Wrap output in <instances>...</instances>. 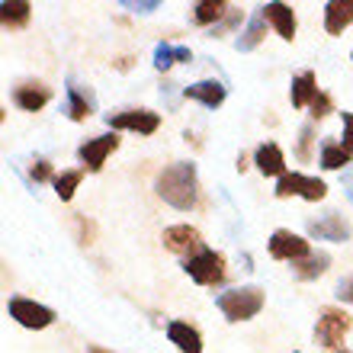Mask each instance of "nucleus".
<instances>
[{
	"label": "nucleus",
	"instance_id": "1",
	"mask_svg": "<svg viewBox=\"0 0 353 353\" xmlns=\"http://www.w3.org/2000/svg\"><path fill=\"white\" fill-rule=\"evenodd\" d=\"M154 193L176 212H190L199 203V168L193 161H174L154 176Z\"/></svg>",
	"mask_w": 353,
	"mask_h": 353
},
{
	"label": "nucleus",
	"instance_id": "2",
	"mask_svg": "<svg viewBox=\"0 0 353 353\" xmlns=\"http://www.w3.org/2000/svg\"><path fill=\"white\" fill-rule=\"evenodd\" d=\"M267 305V292L261 286H234V289H225L215 296V308L225 315V321H251L257 318Z\"/></svg>",
	"mask_w": 353,
	"mask_h": 353
},
{
	"label": "nucleus",
	"instance_id": "3",
	"mask_svg": "<svg viewBox=\"0 0 353 353\" xmlns=\"http://www.w3.org/2000/svg\"><path fill=\"white\" fill-rule=\"evenodd\" d=\"M350 327H353V318L347 315L344 308L325 305L318 312V321H315V344L325 347V350H337L344 344V337L350 334Z\"/></svg>",
	"mask_w": 353,
	"mask_h": 353
},
{
	"label": "nucleus",
	"instance_id": "4",
	"mask_svg": "<svg viewBox=\"0 0 353 353\" xmlns=\"http://www.w3.org/2000/svg\"><path fill=\"white\" fill-rule=\"evenodd\" d=\"M7 315L17 321L19 327L26 331H46V327L55 325V308L42 305L36 299H26V296H10L7 299Z\"/></svg>",
	"mask_w": 353,
	"mask_h": 353
},
{
	"label": "nucleus",
	"instance_id": "5",
	"mask_svg": "<svg viewBox=\"0 0 353 353\" xmlns=\"http://www.w3.org/2000/svg\"><path fill=\"white\" fill-rule=\"evenodd\" d=\"M183 273L196 286H219L225 279V254L215 248H203L196 257L183 261Z\"/></svg>",
	"mask_w": 353,
	"mask_h": 353
},
{
	"label": "nucleus",
	"instance_id": "6",
	"mask_svg": "<svg viewBox=\"0 0 353 353\" xmlns=\"http://www.w3.org/2000/svg\"><path fill=\"white\" fill-rule=\"evenodd\" d=\"M276 199H289V196H299V199H305V203H321L327 196V183L321 176H308V174H283L276 180V190H273Z\"/></svg>",
	"mask_w": 353,
	"mask_h": 353
},
{
	"label": "nucleus",
	"instance_id": "7",
	"mask_svg": "<svg viewBox=\"0 0 353 353\" xmlns=\"http://www.w3.org/2000/svg\"><path fill=\"white\" fill-rule=\"evenodd\" d=\"M267 251H270V257H273V261L302 263L305 257H312V244H308V238H302V234H296V232H289V228H276V232L270 234Z\"/></svg>",
	"mask_w": 353,
	"mask_h": 353
},
{
	"label": "nucleus",
	"instance_id": "8",
	"mask_svg": "<svg viewBox=\"0 0 353 353\" xmlns=\"http://www.w3.org/2000/svg\"><path fill=\"white\" fill-rule=\"evenodd\" d=\"M161 244H164V251L176 254V257H183V261L196 257V254L205 248L203 234H199V228H193V225H170V228H164Z\"/></svg>",
	"mask_w": 353,
	"mask_h": 353
},
{
	"label": "nucleus",
	"instance_id": "9",
	"mask_svg": "<svg viewBox=\"0 0 353 353\" xmlns=\"http://www.w3.org/2000/svg\"><path fill=\"white\" fill-rule=\"evenodd\" d=\"M106 125L112 132H139V135H154L161 129V116L154 110H125V112H110Z\"/></svg>",
	"mask_w": 353,
	"mask_h": 353
},
{
	"label": "nucleus",
	"instance_id": "10",
	"mask_svg": "<svg viewBox=\"0 0 353 353\" xmlns=\"http://www.w3.org/2000/svg\"><path fill=\"white\" fill-rule=\"evenodd\" d=\"M119 135L116 132H110V135H97V139H87L81 148H77V158H81V164H84V170H90V174H100L103 164H106V158H110L112 151L119 148Z\"/></svg>",
	"mask_w": 353,
	"mask_h": 353
},
{
	"label": "nucleus",
	"instance_id": "11",
	"mask_svg": "<svg viewBox=\"0 0 353 353\" xmlns=\"http://www.w3.org/2000/svg\"><path fill=\"white\" fill-rule=\"evenodd\" d=\"M350 234H353V228L341 212H327V215H321V219H312V222H308V238H315V241L347 244Z\"/></svg>",
	"mask_w": 353,
	"mask_h": 353
},
{
	"label": "nucleus",
	"instance_id": "12",
	"mask_svg": "<svg viewBox=\"0 0 353 353\" xmlns=\"http://www.w3.org/2000/svg\"><path fill=\"white\" fill-rule=\"evenodd\" d=\"M97 110V97H93L90 87L77 84L74 77H68V87H65V116L71 122H84L87 116H93Z\"/></svg>",
	"mask_w": 353,
	"mask_h": 353
},
{
	"label": "nucleus",
	"instance_id": "13",
	"mask_svg": "<svg viewBox=\"0 0 353 353\" xmlns=\"http://www.w3.org/2000/svg\"><path fill=\"white\" fill-rule=\"evenodd\" d=\"M183 97H186V100L203 103L205 110H219V106L228 100V87H225V81H215V77H203V81H196V84L183 87Z\"/></svg>",
	"mask_w": 353,
	"mask_h": 353
},
{
	"label": "nucleus",
	"instance_id": "14",
	"mask_svg": "<svg viewBox=\"0 0 353 353\" xmlns=\"http://www.w3.org/2000/svg\"><path fill=\"white\" fill-rule=\"evenodd\" d=\"M263 17H267V23L273 29H276V36L283 39V42H292L296 39V29H299V19H296V10L289 7V3H263Z\"/></svg>",
	"mask_w": 353,
	"mask_h": 353
},
{
	"label": "nucleus",
	"instance_id": "15",
	"mask_svg": "<svg viewBox=\"0 0 353 353\" xmlns=\"http://www.w3.org/2000/svg\"><path fill=\"white\" fill-rule=\"evenodd\" d=\"M48 100H52V87H46L42 81H23L13 87V103L23 112H39Z\"/></svg>",
	"mask_w": 353,
	"mask_h": 353
},
{
	"label": "nucleus",
	"instance_id": "16",
	"mask_svg": "<svg viewBox=\"0 0 353 353\" xmlns=\"http://www.w3.org/2000/svg\"><path fill=\"white\" fill-rule=\"evenodd\" d=\"M254 168L261 170L263 176H283L289 174L286 170V154H283V148H279L276 141H263V145H257L254 148Z\"/></svg>",
	"mask_w": 353,
	"mask_h": 353
},
{
	"label": "nucleus",
	"instance_id": "17",
	"mask_svg": "<svg viewBox=\"0 0 353 353\" xmlns=\"http://www.w3.org/2000/svg\"><path fill=\"white\" fill-rule=\"evenodd\" d=\"M168 341L180 353H203V334H199V327L190 325V321H170Z\"/></svg>",
	"mask_w": 353,
	"mask_h": 353
},
{
	"label": "nucleus",
	"instance_id": "18",
	"mask_svg": "<svg viewBox=\"0 0 353 353\" xmlns=\"http://www.w3.org/2000/svg\"><path fill=\"white\" fill-rule=\"evenodd\" d=\"M353 23V0H331L325 3V32L327 36H341Z\"/></svg>",
	"mask_w": 353,
	"mask_h": 353
},
{
	"label": "nucleus",
	"instance_id": "19",
	"mask_svg": "<svg viewBox=\"0 0 353 353\" xmlns=\"http://www.w3.org/2000/svg\"><path fill=\"white\" fill-rule=\"evenodd\" d=\"M318 77L315 71H302V74L292 77V90H289V100H292V106L296 110H305V106H312L318 97Z\"/></svg>",
	"mask_w": 353,
	"mask_h": 353
},
{
	"label": "nucleus",
	"instance_id": "20",
	"mask_svg": "<svg viewBox=\"0 0 353 353\" xmlns=\"http://www.w3.org/2000/svg\"><path fill=\"white\" fill-rule=\"evenodd\" d=\"M263 39H267V17H263V10L257 7V13H254V17L248 19V26L241 29V36H238L234 48H238V52H254Z\"/></svg>",
	"mask_w": 353,
	"mask_h": 353
},
{
	"label": "nucleus",
	"instance_id": "21",
	"mask_svg": "<svg viewBox=\"0 0 353 353\" xmlns=\"http://www.w3.org/2000/svg\"><path fill=\"white\" fill-rule=\"evenodd\" d=\"M228 10H232V3H228V0H203V3H196V7H193V23H196V26L212 29V26H219V23H222Z\"/></svg>",
	"mask_w": 353,
	"mask_h": 353
},
{
	"label": "nucleus",
	"instance_id": "22",
	"mask_svg": "<svg viewBox=\"0 0 353 353\" xmlns=\"http://www.w3.org/2000/svg\"><path fill=\"white\" fill-rule=\"evenodd\" d=\"M353 164V154L334 139L321 141V168L325 170H347Z\"/></svg>",
	"mask_w": 353,
	"mask_h": 353
},
{
	"label": "nucleus",
	"instance_id": "23",
	"mask_svg": "<svg viewBox=\"0 0 353 353\" xmlns=\"http://www.w3.org/2000/svg\"><path fill=\"white\" fill-rule=\"evenodd\" d=\"M0 17H3V26L7 29H23L32 17V3L29 0H7L0 7Z\"/></svg>",
	"mask_w": 353,
	"mask_h": 353
},
{
	"label": "nucleus",
	"instance_id": "24",
	"mask_svg": "<svg viewBox=\"0 0 353 353\" xmlns=\"http://www.w3.org/2000/svg\"><path fill=\"white\" fill-rule=\"evenodd\" d=\"M296 267V276L299 279H318V276H325L327 267H331V257H327L325 251H312V257H305L302 263H292Z\"/></svg>",
	"mask_w": 353,
	"mask_h": 353
},
{
	"label": "nucleus",
	"instance_id": "25",
	"mask_svg": "<svg viewBox=\"0 0 353 353\" xmlns=\"http://www.w3.org/2000/svg\"><path fill=\"white\" fill-rule=\"evenodd\" d=\"M81 180H84V168H77V170H61V174L55 176V196L61 199V203H71L77 193V186H81Z\"/></svg>",
	"mask_w": 353,
	"mask_h": 353
},
{
	"label": "nucleus",
	"instance_id": "26",
	"mask_svg": "<svg viewBox=\"0 0 353 353\" xmlns=\"http://www.w3.org/2000/svg\"><path fill=\"white\" fill-rule=\"evenodd\" d=\"M241 23H244V10L232 7L228 13H225V19L219 23V26L209 29V39H222V36H228V32H234V29H241Z\"/></svg>",
	"mask_w": 353,
	"mask_h": 353
},
{
	"label": "nucleus",
	"instance_id": "27",
	"mask_svg": "<svg viewBox=\"0 0 353 353\" xmlns=\"http://www.w3.org/2000/svg\"><path fill=\"white\" fill-rule=\"evenodd\" d=\"M174 65H176V46L158 42V46H154V68H158L161 74H168Z\"/></svg>",
	"mask_w": 353,
	"mask_h": 353
},
{
	"label": "nucleus",
	"instance_id": "28",
	"mask_svg": "<svg viewBox=\"0 0 353 353\" xmlns=\"http://www.w3.org/2000/svg\"><path fill=\"white\" fill-rule=\"evenodd\" d=\"M55 170H52V164H48L46 158H36L32 161V164H29V180H32V183H55Z\"/></svg>",
	"mask_w": 353,
	"mask_h": 353
},
{
	"label": "nucleus",
	"instance_id": "29",
	"mask_svg": "<svg viewBox=\"0 0 353 353\" xmlns=\"http://www.w3.org/2000/svg\"><path fill=\"white\" fill-rule=\"evenodd\" d=\"M312 145H315V125L305 122L299 129V148H296V158L299 161H312Z\"/></svg>",
	"mask_w": 353,
	"mask_h": 353
},
{
	"label": "nucleus",
	"instance_id": "30",
	"mask_svg": "<svg viewBox=\"0 0 353 353\" xmlns=\"http://www.w3.org/2000/svg\"><path fill=\"white\" fill-rule=\"evenodd\" d=\"M119 7L129 10V13H135V17H148V13L161 10V0H122Z\"/></svg>",
	"mask_w": 353,
	"mask_h": 353
},
{
	"label": "nucleus",
	"instance_id": "31",
	"mask_svg": "<svg viewBox=\"0 0 353 353\" xmlns=\"http://www.w3.org/2000/svg\"><path fill=\"white\" fill-rule=\"evenodd\" d=\"M308 110H312V119H327V116H331V112H334V103H331V97H327L325 90L318 93L315 97V103H312V106H308Z\"/></svg>",
	"mask_w": 353,
	"mask_h": 353
},
{
	"label": "nucleus",
	"instance_id": "32",
	"mask_svg": "<svg viewBox=\"0 0 353 353\" xmlns=\"http://www.w3.org/2000/svg\"><path fill=\"white\" fill-rule=\"evenodd\" d=\"M176 87L180 84H174V81H164V84H161V100L168 103V110H176Z\"/></svg>",
	"mask_w": 353,
	"mask_h": 353
},
{
	"label": "nucleus",
	"instance_id": "33",
	"mask_svg": "<svg viewBox=\"0 0 353 353\" xmlns=\"http://www.w3.org/2000/svg\"><path fill=\"white\" fill-rule=\"evenodd\" d=\"M334 296L341 299V302H350L353 305V276H344L341 283L334 286Z\"/></svg>",
	"mask_w": 353,
	"mask_h": 353
},
{
	"label": "nucleus",
	"instance_id": "34",
	"mask_svg": "<svg viewBox=\"0 0 353 353\" xmlns=\"http://www.w3.org/2000/svg\"><path fill=\"white\" fill-rule=\"evenodd\" d=\"M341 122H344V141L341 145L353 154V112H341Z\"/></svg>",
	"mask_w": 353,
	"mask_h": 353
},
{
	"label": "nucleus",
	"instance_id": "35",
	"mask_svg": "<svg viewBox=\"0 0 353 353\" xmlns=\"http://www.w3.org/2000/svg\"><path fill=\"white\" fill-rule=\"evenodd\" d=\"M341 186H344V196H347V203L353 205V164H350V168L344 170V174H341Z\"/></svg>",
	"mask_w": 353,
	"mask_h": 353
},
{
	"label": "nucleus",
	"instance_id": "36",
	"mask_svg": "<svg viewBox=\"0 0 353 353\" xmlns=\"http://www.w3.org/2000/svg\"><path fill=\"white\" fill-rule=\"evenodd\" d=\"M193 61V52L186 46H176V65H190Z\"/></svg>",
	"mask_w": 353,
	"mask_h": 353
},
{
	"label": "nucleus",
	"instance_id": "37",
	"mask_svg": "<svg viewBox=\"0 0 353 353\" xmlns=\"http://www.w3.org/2000/svg\"><path fill=\"white\" fill-rule=\"evenodd\" d=\"M87 353H110V350H103V347H90Z\"/></svg>",
	"mask_w": 353,
	"mask_h": 353
},
{
	"label": "nucleus",
	"instance_id": "38",
	"mask_svg": "<svg viewBox=\"0 0 353 353\" xmlns=\"http://www.w3.org/2000/svg\"><path fill=\"white\" fill-rule=\"evenodd\" d=\"M350 61H353V52H350Z\"/></svg>",
	"mask_w": 353,
	"mask_h": 353
}]
</instances>
